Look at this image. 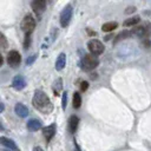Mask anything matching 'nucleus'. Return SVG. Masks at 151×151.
<instances>
[{
  "mask_svg": "<svg viewBox=\"0 0 151 151\" xmlns=\"http://www.w3.org/2000/svg\"><path fill=\"white\" fill-rule=\"evenodd\" d=\"M32 104L38 111H40L44 114H48L53 110V104H52L51 99L42 91H35L33 99H32Z\"/></svg>",
  "mask_w": 151,
  "mask_h": 151,
  "instance_id": "obj_1",
  "label": "nucleus"
},
{
  "mask_svg": "<svg viewBox=\"0 0 151 151\" xmlns=\"http://www.w3.org/2000/svg\"><path fill=\"white\" fill-rule=\"evenodd\" d=\"M98 64H99L98 58L96 55H92V54H85L80 61L81 68L84 71H92L98 66Z\"/></svg>",
  "mask_w": 151,
  "mask_h": 151,
  "instance_id": "obj_2",
  "label": "nucleus"
},
{
  "mask_svg": "<svg viewBox=\"0 0 151 151\" xmlns=\"http://www.w3.org/2000/svg\"><path fill=\"white\" fill-rule=\"evenodd\" d=\"M132 33L136 34L139 38H149L151 37V24L144 22L140 26H137L132 29Z\"/></svg>",
  "mask_w": 151,
  "mask_h": 151,
  "instance_id": "obj_3",
  "label": "nucleus"
},
{
  "mask_svg": "<svg viewBox=\"0 0 151 151\" xmlns=\"http://www.w3.org/2000/svg\"><path fill=\"white\" fill-rule=\"evenodd\" d=\"M20 27L25 33H31L35 27V19L33 18V15L32 14H26L24 17L21 24H20Z\"/></svg>",
  "mask_w": 151,
  "mask_h": 151,
  "instance_id": "obj_4",
  "label": "nucleus"
},
{
  "mask_svg": "<svg viewBox=\"0 0 151 151\" xmlns=\"http://www.w3.org/2000/svg\"><path fill=\"white\" fill-rule=\"evenodd\" d=\"M87 48L91 52V54L92 55H96V57L99 55V54H101L104 52V45H103V42L99 41V40H97V39L90 40L87 42Z\"/></svg>",
  "mask_w": 151,
  "mask_h": 151,
  "instance_id": "obj_5",
  "label": "nucleus"
},
{
  "mask_svg": "<svg viewBox=\"0 0 151 151\" xmlns=\"http://www.w3.org/2000/svg\"><path fill=\"white\" fill-rule=\"evenodd\" d=\"M72 13H73L72 6L71 5H66L64 7V9L61 11V13H60V25L63 27H66L70 24L71 18H72Z\"/></svg>",
  "mask_w": 151,
  "mask_h": 151,
  "instance_id": "obj_6",
  "label": "nucleus"
},
{
  "mask_svg": "<svg viewBox=\"0 0 151 151\" xmlns=\"http://www.w3.org/2000/svg\"><path fill=\"white\" fill-rule=\"evenodd\" d=\"M21 63V55L18 51H9L8 54H7V64L11 66V67H17L19 66Z\"/></svg>",
  "mask_w": 151,
  "mask_h": 151,
  "instance_id": "obj_7",
  "label": "nucleus"
},
{
  "mask_svg": "<svg viewBox=\"0 0 151 151\" xmlns=\"http://www.w3.org/2000/svg\"><path fill=\"white\" fill-rule=\"evenodd\" d=\"M31 7L38 15H41L46 8V1L45 0H34L31 2Z\"/></svg>",
  "mask_w": 151,
  "mask_h": 151,
  "instance_id": "obj_8",
  "label": "nucleus"
},
{
  "mask_svg": "<svg viewBox=\"0 0 151 151\" xmlns=\"http://www.w3.org/2000/svg\"><path fill=\"white\" fill-rule=\"evenodd\" d=\"M55 131H57L55 130V124H51V125H48V126H46V127L42 129V134H44V137H45V139H46L47 143L54 137Z\"/></svg>",
  "mask_w": 151,
  "mask_h": 151,
  "instance_id": "obj_9",
  "label": "nucleus"
},
{
  "mask_svg": "<svg viewBox=\"0 0 151 151\" xmlns=\"http://www.w3.org/2000/svg\"><path fill=\"white\" fill-rule=\"evenodd\" d=\"M14 112L17 113V116H19V117H21V118H25V117H27V116L29 114L28 107H27L26 105L21 104V103L15 104V106H14Z\"/></svg>",
  "mask_w": 151,
  "mask_h": 151,
  "instance_id": "obj_10",
  "label": "nucleus"
},
{
  "mask_svg": "<svg viewBox=\"0 0 151 151\" xmlns=\"http://www.w3.org/2000/svg\"><path fill=\"white\" fill-rule=\"evenodd\" d=\"M12 86H13V88H15V90H18V91L22 90V88L26 86V80H25V78H24L22 76H15V77L13 78Z\"/></svg>",
  "mask_w": 151,
  "mask_h": 151,
  "instance_id": "obj_11",
  "label": "nucleus"
},
{
  "mask_svg": "<svg viewBox=\"0 0 151 151\" xmlns=\"http://www.w3.org/2000/svg\"><path fill=\"white\" fill-rule=\"evenodd\" d=\"M0 143L6 147V149H8V150H12V151H19V147L15 145V143L12 140V139H9V138H6V137H0Z\"/></svg>",
  "mask_w": 151,
  "mask_h": 151,
  "instance_id": "obj_12",
  "label": "nucleus"
},
{
  "mask_svg": "<svg viewBox=\"0 0 151 151\" xmlns=\"http://www.w3.org/2000/svg\"><path fill=\"white\" fill-rule=\"evenodd\" d=\"M66 65V54L65 53H60L58 57H57V60H55V70L57 71H61Z\"/></svg>",
  "mask_w": 151,
  "mask_h": 151,
  "instance_id": "obj_13",
  "label": "nucleus"
},
{
  "mask_svg": "<svg viewBox=\"0 0 151 151\" xmlns=\"http://www.w3.org/2000/svg\"><path fill=\"white\" fill-rule=\"evenodd\" d=\"M78 124H79V118L77 116H71L68 119V129L71 133H74L78 129Z\"/></svg>",
  "mask_w": 151,
  "mask_h": 151,
  "instance_id": "obj_14",
  "label": "nucleus"
},
{
  "mask_svg": "<svg viewBox=\"0 0 151 151\" xmlns=\"http://www.w3.org/2000/svg\"><path fill=\"white\" fill-rule=\"evenodd\" d=\"M41 122L39 119H29L27 122V129L31 131H38L39 129H41Z\"/></svg>",
  "mask_w": 151,
  "mask_h": 151,
  "instance_id": "obj_15",
  "label": "nucleus"
},
{
  "mask_svg": "<svg viewBox=\"0 0 151 151\" xmlns=\"http://www.w3.org/2000/svg\"><path fill=\"white\" fill-rule=\"evenodd\" d=\"M140 21V17L139 15H134V17H131V18H129V19H126L124 22H123V25L124 26H134V25H137L138 22Z\"/></svg>",
  "mask_w": 151,
  "mask_h": 151,
  "instance_id": "obj_16",
  "label": "nucleus"
},
{
  "mask_svg": "<svg viewBox=\"0 0 151 151\" xmlns=\"http://www.w3.org/2000/svg\"><path fill=\"white\" fill-rule=\"evenodd\" d=\"M117 27H118V24L116 21H111V22H105L101 26V29H103V32H111V31L116 29Z\"/></svg>",
  "mask_w": 151,
  "mask_h": 151,
  "instance_id": "obj_17",
  "label": "nucleus"
},
{
  "mask_svg": "<svg viewBox=\"0 0 151 151\" xmlns=\"http://www.w3.org/2000/svg\"><path fill=\"white\" fill-rule=\"evenodd\" d=\"M132 34H133L132 31H123V32H120L119 34L116 35V39L113 40V42L116 44V42H118V41H120V40H123V39H126V38H129V37H131Z\"/></svg>",
  "mask_w": 151,
  "mask_h": 151,
  "instance_id": "obj_18",
  "label": "nucleus"
},
{
  "mask_svg": "<svg viewBox=\"0 0 151 151\" xmlns=\"http://www.w3.org/2000/svg\"><path fill=\"white\" fill-rule=\"evenodd\" d=\"M72 103H73V107L74 109H79L80 107V105H81V97H80V94L78 92H74L73 93V100H72Z\"/></svg>",
  "mask_w": 151,
  "mask_h": 151,
  "instance_id": "obj_19",
  "label": "nucleus"
},
{
  "mask_svg": "<svg viewBox=\"0 0 151 151\" xmlns=\"http://www.w3.org/2000/svg\"><path fill=\"white\" fill-rule=\"evenodd\" d=\"M61 88H63V81H61V78H58V79L54 81V84H53V90H54L55 96L58 94V92H59Z\"/></svg>",
  "mask_w": 151,
  "mask_h": 151,
  "instance_id": "obj_20",
  "label": "nucleus"
},
{
  "mask_svg": "<svg viewBox=\"0 0 151 151\" xmlns=\"http://www.w3.org/2000/svg\"><path fill=\"white\" fill-rule=\"evenodd\" d=\"M66 105H67V92H63V96H61V109L65 111L66 110Z\"/></svg>",
  "mask_w": 151,
  "mask_h": 151,
  "instance_id": "obj_21",
  "label": "nucleus"
},
{
  "mask_svg": "<svg viewBox=\"0 0 151 151\" xmlns=\"http://www.w3.org/2000/svg\"><path fill=\"white\" fill-rule=\"evenodd\" d=\"M29 44H31V33H26L25 34V40H24V48L27 50Z\"/></svg>",
  "mask_w": 151,
  "mask_h": 151,
  "instance_id": "obj_22",
  "label": "nucleus"
},
{
  "mask_svg": "<svg viewBox=\"0 0 151 151\" xmlns=\"http://www.w3.org/2000/svg\"><path fill=\"white\" fill-rule=\"evenodd\" d=\"M0 47L2 50H5L7 47V40H6V37L4 35V33L0 34Z\"/></svg>",
  "mask_w": 151,
  "mask_h": 151,
  "instance_id": "obj_23",
  "label": "nucleus"
},
{
  "mask_svg": "<svg viewBox=\"0 0 151 151\" xmlns=\"http://www.w3.org/2000/svg\"><path fill=\"white\" fill-rule=\"evenodd\" d=\"M35 59H37V54H32L31 57H28V58L26 59V65H32Z\"/></svg>",
  "mask_w": 151,
  "mask_h": 151,
  "instance_id": "obj_24",
  "label": "nucleus"
},
{
  "mask_svg": "<svg viewBox=\"0 0 151 151\" xmlns=\"http://www.w3.org/2000/svg\"><path fill=\"white\" fill-rule=\"evenodd\" d=\"M88 88V83L87 81H81V84H80V90L84 92V91H86Z\"/></svg>",
  "mask_w": 151,
  "mask_h": 151,
  "instance_id": "obj_25",
  "label": "nucleus"
},
{
  "mask_svg": "<svg viewBox=\"0 0 151 151\" xmlns=\"http://www.w3.org/2000/svg\"><path fill=\"white\" fill-rule=\"evenodd\" d=\"M134 11H136V7H134V6H132V7L130 6V7H127V8H126V11H125V13H131V12L133 13Z\"/></svg>",
  "mask_w": 151,
  "mask_h": 151,
  "instance_id": "obj_26",
  "label": "nucleus"
},
{
  "mask_svg": "<svg viewBox=\"0 0 151 151\" xmlns=\"http://www.w3.org/2000/svg\"><path fill=\"white\" fill-rule=\"evenodd\" d=\"M33 151H42V149L40 146H34L33 147Z\"/></svg>",
  "mask_w": 151,
  "mask_h": 151,
  "instance_id": "obj_27",
  "label": "nucleus"
},
{
  "mask_svg": "<svg viewBox=\"0 0 151 151\" xmlns=\"http://www.w3.org/2000/svg\"><path fill=\"white\" fill-rule=\"evenodd\" d=\"M4 109H5V107H4V104H2V103H1V112H2V111H4Z\"/></svg>",
  "mask_w": 151,
  "mask_h": 151,
  "instance_id": "obj_28",
  "label": "nucleus"
}]
</instances>
